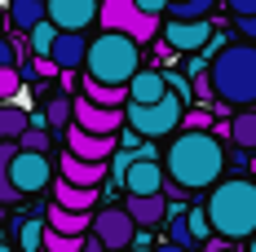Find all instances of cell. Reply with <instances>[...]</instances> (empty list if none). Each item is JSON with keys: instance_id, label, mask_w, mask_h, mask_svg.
Here are the masks:
<instances>
[{"instance_id": "cell-1", "label": "cell", "mask_w": 256, "mask_h": 252, "mask_svg": "<svg viewBox=\"0 0 256 252\" xmlns=\"http://www.w3.org/2000/svg\"><path fill=\"white\" fill-rule=\"evenodd\" d=\"M164 168L172 181H181L186 190H208L216 186L226 173V146L221 133L212 128H181L172 137V146L164 151Z\"/></svg>"}, {"instance_id": "cell-2", "label": "cell", "mask_w": 256, "mask_h": 252, "mask_svg": "<svg viewBox=\"0 0 256 252\" xmlns=\"http://www.w3.org/2000/svg\"><path fill=\"white\" fill-rule=\"evenodd\" d=\"M208 217L212 230L230 243H243L256 234V181L248 177H230V181H216L212 195H208Z\"/></svg>"}, {"instance_id": "cell-3", "label": "cell", "mask_w": 256, "mask_h": 252, "mask_svg": "<svg viewBox=\"0 0 256 252\" xmlns=\"http://www.w3.org/2000/svg\"><path fill=\"white\" fill-rule=\"evenodd\" d=\"M212 93L226 106H252L256 102V45H221L212 53Z\"/></svg>"}, {"instance_id": "cell-4", "label": "cell", "mask_w": 256, "mask_h": 252, "mask_svg": "<svg viewBox=\"0 0 256 252\" xmlns=\"http://www.w3.org/2000/svg\"><path fill=\"white\" fill-rule=\"evenodd\" d=\"M142 71V40H132L128 31H110L88 40V58H84V76L106 80V84H128Z\"/></svg>"}, {"instance_id": "cell-5", "label": "cell", "mask_w": 256, "mask_h": 252, "mask_svg": "<svg viewBox=\"0 0 256 252\" xmlns=\"http://www.w3.org/2000/svg\"><path fill=\"white\" fill-rule=\"evenodd\" d=\"M186 106H190V102L177 98V93L168 89L164 98H154V102H128L124 111H128V124L137 128L142 137H168V133H177V128H181Z\"/></svg>"}, {"instance_id": "cell-6", "label": "cell", "mask_w": 256, "mask_h": 252, "mask_svg": "<svg viewBox=\"0 0 256 252\" xmlns=\"http://www.w3.org/2000/svg\"><path fill=\"white\" fill-rule=\"evenodd\" d=\"M98 23L110 27V31H128V36H132V40H142V45L159 36V14H146L137 0H102Z\"/></svg>"}, {"instance_id": "cell-7", "label": "cell", "mask_w": 256, "mask_h": 252, "mask_svg": "<svg viewBox=\"0 0 256 252\" xmlns=\"http://www.w3.org/2000/svg\"><path fill=\"white\" fill-rule=\"evenodd\" d=\"M9 177H14V186H18V195H40V190L53 181V159H49V151H22V146H18Z\"/></svg>"}, {"instance_id": "cell-8", "label": "cell", "mask_w": 256, "mask_h": 252, "mask_svg": "<svg viewBox=\"0 0 256 252\" xmlns=\"http://www.w3.org/2000/svg\"><path fill=\"white\" fill-rule=\"evenodd\" d=\"M212 36L216 31H212L208 18H168V27H164V45L172 53H199V49H208Z\"/></svg>"}, {"instance_id": "cell-9", "label": "cell", "mask_w": 256, "mask_h": 252, "mask_svg": "<svg viewBox=\"0 0 256 252\" xmlns=\"http://www.w3.org/2000/svg\"><path fill=\"white\" fill-rule=\"evenodd\" d=\"M62 146H71L84 159H110V155L120 151V133H93V128H84V124L71 120V128L62 133Z\"/></svg>"}, {"instance_id": "cell-10", "label": "cell", "mask_w": 256, "mask_h": 252, "mask_svg": "<svg viewBox=\"0 0 256 252\" xmlns=\"http://www.w3.org/2000/svg\"><path fill=\"white\" fill-rule=\"evenodd\" d=\"M128 106V102H124ZM124 106H102V102H93L88 93H80L76 98V124L93 128V133H120L128 124V111Z\"/></svg>"}, {"instance_id": "cell-11", "label": "cell", "mask_w": 256, "mask_h": 252, "mask_svg": "<svg viewBox=\"0 0 256 252\" xmlns=\"http://www.w3.org/2000/svg\"><path fill=\"white\" fill-rule=\"evenodd\" d=\"M164 181H168V168L154 159V155H137L132 164H128V173H124V186L128 195H154V190H164Z\"/></svg>"}, {"instance_id": "cell-12", "label": "cell", "mask_w": 256, "mask_h": 252, "mask_svg": "<svg viewBox=\"0 0 256 252\" xmlns=\"http://www.w3.org/2000/svg\"><path fill=\"white\" fill-rule=\"evenodd\" d=\"M93 230L102 234L106 248H128L132 234H137V221H132L128 208H102V212H93Z\"/></svg>"}, {"instance_id": "cell-13", "label": "cell", "mask_w": 256, "mask_h": 252, "mask_svg": "<svg viewBox=\"0 0 256 252\" xmlns=\"http://www.w3.org/2000/svg\"><path fill=\"white\" fill-rule=\"evenodd\" d=\"M106 168H110V159H84L71 146H62V155H58V173L66 177V181H80V186H98L102 190Z\"/></svg>"}, {"instance_id": "cell-14", "label": "cell", "mask_w": 256, "mask_h": 252, "mask_svg": "<svg viewBox=\"0 0 256 252\" xmlns=\"http://www.w3.org/2000/svg\"><path fill=\"white\" fill-rule=\"evenodd\" d=\"M44 5H49V18L62 31H88L98 9H102V0H44Z\"/></svg>"}, {"instance_id": "cell-15", "label": "cell", "mask_w": 256, "mask_h": 252, "mask_svg": "<svg viewBox=\"0 0 256 252\" xmlns=\"http://www.w3.org/2000/svg\"><path fill=\"white\" fill-rule=\"evenodd\" d=\"M49 58L62 67V71H80L84 58H88V36H84V31H58Z\"/></svg>"}, {"instance_id": "cell-16", "label": "cell", "mask_w": 256, "mask_h": 252, "mask_svg": "<svg viewBox=\"0 0 256 252\" xmlns=\"http://www.w3.org/2000/svg\"><path fill=\"white\" fill-rule=\"evenodd\" d=\"M124 208L132 212V221L146 226V230H154V226L168 221V195H164V190H154V195H128Z\"/></svg>"}, {"instance_id": "cell-17", "label": "cell", "mask_w": 256, "mask_h": 252, "mask_svg": "<svg viewBox=\"0 0 256 252\" xmlns=\"http://www.w3.org/2000/svg\"><path fill=\"white\" fill-rule=\"evenodd\" d=\"M44 221L53 230H66V234H88L93 230V208H66V203H49V212H44Z\"/></svg>"}, {"instance_id": "cell-18", "label": "cell", "mask_w": 256, "mask_h": 252, "mask_svg": "<svg viewBox=\"0 0 256 252\" xmlns=\"http://www.w3.org/2000/svg\"><path fill=\"white\" fill-rule=\"evenodd\" d=\"M168 93V76L164 71H137L128 80V102H154Z\"/></svg>"}, {"instance_id": "cell-19", "label": "cell", "mask_w": 256, "mask_h": 252, "mask_svg": "<svg viewBox=\"0 0 256 252\" xmlns=\"http://www.w3.org/2000/svg\"><path fill=\"white\" fill-rule=\"evenodd\" d=\"M53 199L66 203V208H93V203H98V186H80V181H66V177L58 173V181H53Z\"/></svg>"}, {"instance_id": "cell-20", "label": "cell", "mask_w": 256, "mask_h": 252, "mask_svg": "<svg viewBox=\"0 0 256 252\" xmlns=\"http://www.w3.org/2000/svg\"><path fill=\"white\" fill-rule=\"evenodd\" d=\"M14 155H18V137H0V203H4V208L22 199V195H18V186H14V177H9Z\"/></svg>"}, {"instance_id": "cell-21", "label": "cell", "mask_w": 256, "mask_h": 252, "mask_svg": "<svg viewBox=\"0 0 256 252\" xmlns=\"http://www.w3.org/2000/svg\"><path fill=\"white\" fill-rule=\"evenodd\" d=\"M4 14H9V27L14 31H31L40 18H49V5L44 0H9Z\"/></svg>"}, {"instance_id": "cell-22", "label": "cell", "mask_w": 256, "mask_h": 252, "mask_svg": "<svg viewBox=\"0 0 256 252\" xmlns=\"http://www.w3.org/2000/svg\"><path fill=\"white\" fill-rule=\"evenodd\" d=\"M80 93H88V98H93V102H102V106H124V102H128V84H106V80L84 76Z\"/></svg>"}, {"instance_id": "cell-23", "label": "cell", "mask_w": 256, "mask_h": 252, "mask_svg": "<svg viewBox=\"0 0 256 252\" xmlns=\"http://www.w3.org/2000/svg\"><path fill=\"white\" fill-rule=\"evenodd\" d=\"M22 128H31V111L22 102H0V137H22Z\"/></svg>"}, {"instance_id": "cell-24", "label": "cell", "mask_w": 256, "mask_h": 252, "mask_svg": "<svg viewBox=\"0 0 256 252\" xmlns=\"http://www.w3.org/2000/svg\"><path fill=\"white\" fill-rule=\"evenodd\" d=\"M44 111H49V128H53V137H58V146H62V133L71 128V120H76V98H49L44 102Z\"/></svg>"}, {"instance_id": "cell-25", "label": "cell", "mask_w": 256, "mask_h": 252, "mask_svg": "<svg viewBox=\"0 0 256 252\" xmlns=\"http://www.w3.org/2000/svg\"><path fill=\"white\" fill-rule=\"evenodd\" d=\"M44 230H49L44 217H22V221L14 226V239H18V248H22V252H40V248H44Z\"/></svg>"}, {"instance_id": "cell-26", "label": "cell", "mask_w": 256, "mask_h": 252, "mask_svg": "<svg viewBox=\"0 0 256 252\" xmlns=\"http://www.w3.org/2000/svg\"><path fill=\"white\" fill-rule=\"evenodd\" d=\"M230 142L238 146V151H256V111H238L230 120Z\"/></svg>"}, {"instance_id": "cell-27", "label": "cell", "mask_w": 256, "mask_h": 252, "mask_svg": "<svg viewBox=\"0 0 256 252\" xmlns=\"http://www.w3.org/2000/svg\"><path fill=\"white\" fill-rule=\"evenodd\" d=\"M58 31H62V27L53 23V18H40V23L26 31V45H31V53H49L53 40H58Z\"/></svg>"}, {"instance_id": "cell-28", "label": "cell", "mask_w": 256, "mask_h": 252, "mask_svg": "<svg viewBox=\"0 0 256 252\" xmlns=\"http://www.w3.org/2000/svg\"><path fill=\"white\" fill-rule=\"evenodd\" d=\"M18 146H22V151H53V146H58V137H53V128H40V124H31V128H22Z\"/></svg>"}, {"instance_id": "cell-29", "label": "cell", "mask_w": 256, "mask_h": 252, "mask_svg": "<svg viewBox=\"0 0 256 252\" xmlns=\"http://www.w3.org/2000/svg\"><path fill=\"white\" fill-rule=\"evenodd\" d=\"M168 239H172V243H181V248H194V243H199V239H194V230H190V217H186V212H168Z\"/></svg>"}, {"instance_id": "cell-30", "label": "cell", "mask_w": 256, "mask_h": 252, "mask_svg": "<svg viewBox=\"0 0 256 252\" xmlns=\"http://www.w3.org/2000/svg\"><path fill=\"white\" fill-rule=\"evenodd\" d=\"M212 9H216V0H172L168 18H208Z\"/></svg>"}, {"instance_id": "cell-31", "label": "cell", "mask_w": 256, "mask_h": 252, "mask_svg": "<svg viewBox=\"0 0 256 252\" xmlns=\"http://www.w3.org/2000/svg\"><path fill=\"white\" fill-rule=\"evenodd\" d=\"M22 84H26V76H22V67H18V62L0 67V102L18 98V93H22Z\"/></svg>"}, {"instance_id": "cell-32", "label": "cell", "mask_w": 256, "mask_h": 252, "mask_svg": "<svg viewBox=\"0 0 256 252\" xmlns=\"http://www.w3.org/2000/svg\"><path fill=\"white\" fill-rule=\"evenodd\" d=\"M186 217H190V230H194L199 243H208V234H216V230H212V217H208V208H186Z\"/></svg>"}, {"instance_id": "cell-33", "label": "cell", "mask_w": 256, "mask_h": 252, "mask_svg": "<svg viewBox=\"0 0 256 252\" xmlns=\"http://www.w3.org/2000/svg\"><path fill=\"white\" fill-rule=\"evenodd\" d=\"M164 76H168V89H172V93H177V98H194V84H190V80L181 76V71H164Z\"/></svg>"}, {"instance_id": "cell-34", "label": "cell", "mask_w": 256, "mask_h": 252, "mask_svg": "<svg viewBox=\"0 0 256 252\" xmlns=\"http://www.w3.org/2000/svg\"><path fill=\"white\" fill-rule=\"evenodd\" d=\"M181 128H212V111H204V106H199V111H190V106H186Z\"/></svg>"}, {"instance_id": "cell-35", "label": "cell", "mask_w": 256, "mask_h": 252, "mask_svg": "<svg viewBox=\"0 0 256 252\" xmlns=\"http://www.w3.org/2000/svg\"><path fill=\"white\" fill-rule=\"evenodd\" d=\"M234 27H238V36H243V40H256V14H238Z\"/></svg>"}, {"instance_id": "cell-36", "label": "cell", "mask_w": 256, "mask_h": 252, "mask_svg": "<svg viewBox=\"0 0 256 252\" xmlns=\"http://www.w3.org/2000/svg\"><path fill=\"white\" fill-rule=\"evenodd\" d=\"M9 62H18V49H14V40L0 36V67H9Z\"/></svg>"}, {"instance_id": "cell-37", "label": "cell", "mask_w": 256, "mask_h": 252, "mask_svg": "<svg viewBox=\"0 0 256 252\" xmlns=\"http://www.w3.org/2000/svg\"><path fill=\"white\" fill-rule=\"evenodd\" d=\"M230 5V14L238 18V14H256V0H226Z\"/></svg>"}, {"instance_id": "cell-38", "label": "cell", "mask_w": 256, "mask_h": 252, "mask_svg": "<svg viewBox=\"0 0 256 252\" xmlns=\"http://www.w3.org/2000/svg\"><path fill=\"white\" fill-rule=\"evenodd\" d=\"M4 23H9V14H4V9H0V36H4Z\"/></svg>"}, {"instance_id": "cell-39", "label": "cell", "mask_w": 256, "mask_h": 252, "mask_svg": "<svg viewBox=\"0 0 256 252\" xmlns=\"http://www.w3.org/2000/svg\"><path fill=\"white\" fill-rule=\"evenodd\" d=\"M248 243H252V252H256V234H252V239H248Z\"/></svg>"}, {"instance_id": "cell-40", "label": "cell", "mask_w": 256, "mask_h": 252, "mask_svg": "<svg viewBox=\"0 0 256 252\" xmlns=\"http://www.w3.org/2000/svg\"><path fill=\"white\" fill-rule=\"evenodd\" d=\"M0 221H4V203H0Z\"/></svg>"}, {"instance_id": "cell-41", "label": "cell", "mask_w": 256, "mask_h": 252, "mask_svg": "<svg viewBox=\"0 0 256 252\" xmlns=\"http://www.w3.org/2000/svg\"><path fill=\"white\" fill-rule=\"evenodd\" d=\"M168 5H172V0H168Z\"/></svg>"}]
</instances>
